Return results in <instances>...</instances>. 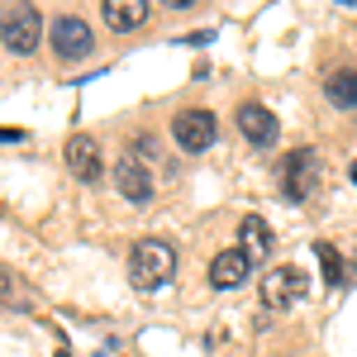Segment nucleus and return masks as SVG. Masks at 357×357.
Masks as SVG:
<instances>
[{
    "mask_svg": "<svg viewBox=\"0 0 357 357\" xmlns=\"http://www.w3.org/2000/svg\"><path fill=\"white\" fill-rule=\"evenodd\" d=\"M62 158H67V167H72L77 181H86V186L100 181V148H96V138H91V134H72Z\"/></svg>",
    "mask_w": 357,
    "mask_h": 357,
    "instance_id": "0eeeda50",
    "label": "nucleus"
},
{
    "mask_svg": "<svg viewBox=\"0 0 357 357\" xmlns=\"http://www.w3.org/2000/svg\"><path fill=\"white\" fill-rule=\"evenodd\" d=\"M215 114L210 110H181L176 119H172V138L186 148V153H205L210 143H215Z\"/></svg>",
    "mask_w": 357,
    "mask_h": 357,
    "instance_id": "39448f33",
    "label": "nucleus"
},
{
    "mask_svg": "<svg viewBox=\"0 0 357 357\" xmlns=\"http://www.w3.org/2000/svg\"><path fill=\"white\" fill-rule=\"evenodd\" d=\"M238 238H243V252H248L252 267L272 252V229H267V220H257V215H248V220L238 224Z\"/></svg>",
    "mask_w": 357,
    "mask_h": 357,
    "instance_id": "f8f14e48",
    "label": "nucleus"
},
{
    "mask_svg": "<svg viewBox=\"0 0 357 357\" xmlns=\"http://www.w3.org/2000/svg\"><path fill=\"white\" fill-rule=\"evenodd\" d=\"M172 272H176V252H172V243H162V238H143V243H134L129 281H134L138 291H162L167 281H172Z\"/></svg>",
    "mask_w": 357,
    "mask_h": 357,
    "instance_id": "f257e3e1",
    "label": "nucleus"
},
{
    "mask_svg": "<svg viewBox=\"0 0 357 357\" xmlns=\"http://www.w3.org/2000/svg\"><path fill=\"white\" fill-rule=\"evenodd\" d=\"M38 10H33V5H20V10H10V15H5V48H10V53H33V48H38Z\"/></svg>",
    "mask_w": 357,
    "mask_h": 357,
    "instance_id": "423d86ee",
    "label": "nucleus"
},
{
    "mask_svg": "<svg viewBox=\"0 0 357 357\" xmlns=\"http://www.w3.org/2000/svg\"><path fill=\"white\" fill-rule=\"evenodd\" d=\"M114 181H119V195H124L129 205H148V200H153V181H148V172H143L138 158H119Z\"/></svg>",
    "mask_w": 357,
    "mask_h": 357,
    "instance_id": "6e6552de",
    "label": "nucleus"
},
{
    "mask_svg": "<svg viewBox=\"0 0 357 357\" xmlns=\"http://www.w3.org/2000/svg\"><path fill=\"white\" fill-rule=\"evenodd\" d=\"M319 176H324V167H319V153L314 148H296L286 167H281V195L291 200V205H305L314 186H319Z\"/></svg>",
    "mask_w": 357,
    "mask_h": 357,
    "instance_id": "f03ea898",
    "label": "nucleus"
},
{
    "mask_svg": "<svg viewBox=\"0 0 357 357\" xmlns=\"http://www.w3.org/2000/svg\"><path fill=\"white\" fill-rule=\"evenodd\" d=\"M238 129H243V138L248 143H257V148H272L276 143V114L267 110V105H243L238 110Z\"/></svg>",
    "mask_w": 357,
    "mask_h": 357,
    "instance_id": "9d476101",
    "label": "nucleus"
},
{
    "mask_svg": "<svg viewBox=\"0 0 357 357\" xmlns=\"http://www.w3.org/2000/svg\"><path fill=\"white\" fill-rule=\"evenodd\" d=\"M57 357H67V353H57Z\"/></svg>",
    "mask_w": 357,
    "mask_h": 357,
    "instance_id": "2eb2a0df",
    "label": "nucleus"
},
{
    "mask_svg": "<svg viewBox=\"0 0 357 357\" xmlns=\"http://www.w3.org/2000/svg\"><path fill=\"white\" fill-rule=\"evenodd\" d=\"M324 96L338 110H357V72H333L329 82H324Z\"/></svg>",
    "mask_w": 357,
    "mask_h": 357,
    "instance_id": "ddd939ff",
    "label": "nucleus"
},
{
    "mask_svg": "<svg viewBox=\"0 0 357 357\" xmlns=\"http://www.w3.org/2000/svg\"><path fill=\"white\" fill-rule=\"evenodd\" d=\"M91 48H96V33L86 20H72V15L53 20V53L62 62H82V57H91Z\"/></svg>",
    "mask_w": 357,
    "mask_h": 357,
    "instance_id": "20e7f679",
    "label": "nucleus"
},
{
    "mask_svg": "<svg viewBox=\"0 0 357 357\" xmlns=\"http://www.w3.org/2000/svg\"><path fill=\"white\" fill-rule=\"evenodd\" d=\"M305 291H310V281H305L301 267H272L262 276V305L267 310H291V305L305 301Z\"/></svg>",
    "mask_w": 357,
    "mask_h": 357,
    "instance_id": "7ed1b4c3",
    "label": "nucleus"
},
{
    "mask_svg": "<svg viewBox=\"0 0 357 357\" xmlns=\"http://www.w3.org/2000/svg\"><path fill=\"white\" fill-rule=\"evenodd\" d=\"M105 24L119 29V33H129V29H138L143 20H148V0H105Z\"/></svg>",
    "mask_w": 357,
    "mask_h": 357,
    "instance_id": "9b49d317",
    "label": "nucleus"
},
{
    "mask_svg": "<svg viewBox=\"0 0 357 357\" xmlns=\"http://www.w3.org/2000/svg\"><path fill=\"white\" fill-rule=\"evenodd\" d=\"M248 272H252V262H248L243 248H229L220 252L215 262H210V286H220V291H234V286H243Z\"/></svg>",
    "mask_w": 357,
    "mask_h": 357,
    "instance_id": "1a4fd4ad",
    "label": "nucleus"
},
{
    "mask_svg": "<svg viewBox=\"0 0 357 357\" xmlns=\"http://www.w3.org/2000/svg\"><path fill=\"white\" fill-rule=\"evenodd\" d=\"M314 257H319V267H324V281H343V257H338L333 243H314Z\"/></svg>",
    "mask_w": 357,
    "mask_h": 357,
    "instance_id": "4468645a",
    "label": "nucleus"
}]
</instances>
